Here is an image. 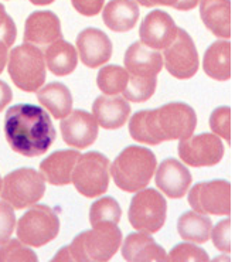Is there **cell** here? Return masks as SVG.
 I'll use <instances>...</instances> for the list:
<instances>
[{"instance_id":"obj_1","label":"cell","mask_w":235,"mask_h":262,"mask_svg":"<svg viewBox=\"0 0 235 262\" xmlns=\"http://www.w3.org/2000/svg\"><path fill=\"white\" fill-rule=\"evenodd\" d=\"M196 125L197 115L190 105L170 102L156 110L138 111L129 122V134L140 143L159 145L191 136Z\"/></svg>"},{"instance_id":"obj_2","label":"cell","mask_w":235,"mask_h":262,"mask_svg":"<svg viewBox=\"0 0 235 262\" xmlns=\"http://www.w3.org/2000/svg\"><path fill=\"white\" fill-rule=\"evenodd\" d=\"M5 135L13 150L27 158L47 152L57 138L49 114L33 104L13 105L7 110Z\"/></svg>"},{"instance_id":"obj_3","label":"cell","mask_w":235,"mask_h":262,"mask_svg":"<svg viewBox=\"0 0 235 262\" xmlns=\"http://www.w3.org/2000/svg\"><path fill=\"white\" fill-rule=\"evenodd\" d=\"M156 166V156L151 149L127 146L116 156L109 171L116 187L127 193H136L149 184Z\"/></svg>"},{"instance_id":"obj_4","label":"cell","mask_w":235,"mask_h":262,"mask_svg":"<svg viewBox=\"0 0 235 262\" xmlns=\"http://www.w3.org/2000/svg\"><path fill=\"white\" fill-rule=\"evenodd\" d=\"M122 243L121 228L115 224H98L84 231L67 245L71 261H108L118 252Z\"/></svg>"},{"instance_id":"obj_5","label":"cell","mask_w":235,"mask_h":262,"mask_svg":"<svg viewBox=\"0 0 235 262\" xmlns=\"http://www.w3.org/2000/svg\"><path fill=\"white\" fill-rule=\"evenodd\" d=\"M7 71L14 85L26 92L38 91L46 81V60L41 49L25 43L10 51Z\"/></svg>"},{"instance_id":"obj_6","label":"cell","mask_w":235,"mask_h":262,"mask_svg":"<svg viewBox=\"0 0 235 262\" xmlns=\"http://www.w3.org/2000/svg\"><path fill=\"white\" fill-rule=\"evenodd\" d=\"M46 193V180L33 167L13 170L2 180L0 195L12 207L22 210L36 204Z\"/></svg>"},{"instance_id":"obj_7","label":"cell","mask_w":235,"mask_h":262,"mask_svg":"<svg viewBox=\"0 0 235 262\" xmlns=\"http://www.w3.org/2000/svg\"><path fill=\"white\" fill-rule=\"evenodd\" d=\"M17 238L26 245L42 247L53 241L60 231V219L47 204H33L17 223Z\"/></svg>"},{"instance_id":"obj_8","label":"cell","mask_w":235,"mask_h":262,"mask_svg":"<svg viewBox=\"0 0 235 262\" xmlns=\"http://www.w3.org/2000/svg\"><path fill=\"white\" fill-rule=\"evenodd\" d=\"M167 203L166 199L155 189H142L132 197L127 210L131 226L138 231L155 234L166 221Z\"/></svg>"},{"instance_id":"obj_9","label":"cell","mask_w":235,"mask_h":262,"mask_svg":"<svg viewBox=\"0 0 235 262\" xmlns=\"http://www.w3.org/2000/svg\"><path fill=\"white\" fill-rule=\"evenodd\" d=\"M71 182L85 197H98L108 190L109 160L101 152L81 155L74 166Z\"/></svg>"},{"instance_id":"obj_10","label":"cell","mask_w":235,"mask_h":262,"mask_svg":"<svg viewBox=\"0 0 235 262\" xmlns=\"http://www.w3.org/2000/svg\"><path fill=\"white\" fill-rule=\"evenodd\" d=\"M187 200L194 211L200 214L229 215L231 184L221 179L197 183L188 191Z\"/></svg>"},{"instance_id":"obj_11","label":"cell","mask_w":235,"mask_h":262,"mask_svg":"<svg viewBox=\"0 0 235 262\" xmlns=\"http://www.w3.org/2000/svg\"><path fill=\"white\" fill-rule=\"evenodd\" d=\"M163 62L166 70L179 79L191 78L199 71V53L186 30L177 29L173 41L164 49Z\"/></svg>"},{"instance_id":"obj_12","label":"cell","mask_w":235,"mask_h":262,"mask_svg":"<svg viewBox=\"0 0 235 262\" xmlns=\"http://www.w3.org/2000/svg\"><path fill=\"white\" fill-rule=\"evenodd\" d=\"M224 145L214 134H200L196 136L183 138L179 143L180 159L188 166L205 167L214 166L223 160Z\"/></svg>"},{"instance_id":"obj_13","label":"cell","mask_w":235,"mask_h":262,"mask_svg":"<svg viewBox=\"0 0 235 262\" xmlns=\"http://www.w3.org/2000/svg\"><path fill=\"white\" fill-rule=\"evenodd\" d=\"M62 139L75 149L91 146L98 138V122L95 116L84 110L70 112L60 123Z\"/></svg>"},{"instance_id":"obj_14","label":"cell","mask_w":235,"mask_h":262,"mask_svg":"<svg viewBox=\"0 0 235 262\" xmlns=\"http://www.w3.org/2000/svg\"><path fill=\"white\" fill-rule=\"evenodd\" d=\"M177 26L169 13L163 10H153L147 13L140 25L139 36L140 41L149 49H166L175 38Z\"/></svg>"},{"instance_id":"obj_15","label":"cell","mask_w":235,"mask_h":262,"mask_svg":"<svg viewBox=\"0 0 235 262\" xmlns=\"http://www.w3.org/2000/svg\"><path fill=\"white\" fill-rule=\"evenodd\" d=\"M61 23L58 16L50 10H37L30 13L25 23V43L49 47L57 40L62 38Z\"/></svg>"},{"instance_id":"obj_16","label":"cell","mask_w":235,"mask_h":262,"mask_svg":"<svg viewBox=\"0 0 235 262\" xmlns=\"http://www.w3.org/2000/svg\"><path fill=\"white\" fill-rule=\"evenodd\" d=\"M125 70L133 78H156L162 71L163 57L156 50L149 49L142 41H135L125 53Z\"/></svg>"},{"instance_id":"obj_17","label":"cell","mask_w":235,"mask_h":262,"mask_svg":"<svg viewBox=\"0 0 235 262\" xmlns=\"http://www.w3.org/2000/svg\"><path fill=\"white\" fill-rule=\"evenodd\" d=\"M77 49L82 64L90 68H97L111 58L112 41L102 30L87 27L77 37Z\"/></svg>"},{"instance_id":"obj_18","label":"cell","mask_w":235,"mask_h":262,"mask_svg":"<svg viewBox=\"0 0 235 262\" xmlns=\"http://www.w3.org/2000/svg\"><path fill=\"white\" fill-rule=\"evenodd\" d=\"M191 173L177 159L163 160L155 176V182L164 194L172 199H181L191 184Z\"/></svg>"},{"instance_id":"obj_19","label":"cell","mask_w":235,"mask_h":262,"mask_svg":"<svg viewBox=\"0 0 235 262\" xmlns=\"http://www.w3.org/2000/svg\"><path fill=\"white\" fill-rule=\"evenodd\" d=\"M92 112L99 126L105 129H118L126 123L131 114V105L123 97L101 95L94 101Z\"/></svg>"},{"instance_id":"obj_20","label":"cell","mask_w":235,"mask_h":262,"mask_svg":"<svg viewBox=\"0 0 235 262\" xmlns=\"http://www.w3.org/2000/svg\"><path fill=\"white\" fill-rule=\"evenodd\" d=\"M81 156L79 150L68 149V150H57L46 158L40 163V170L49 183L54 186H66L71 183L74 166Z\"/></svg>"},{"instance_id":"obj_21","label":"cell","mask_w":235,"mask_h":262,"mask_svg":"<svg viewBox=\"0 0 235 262\" xmlns=\"http://www.w3.org/2000/svg\"><path fill=\"white\" fill-rule=\"evenodd\" d=\"M200 17L214 36L231 37V0H200Z\"/></svg>"},{"instance_id":"obj_22","label":"cell","mask_w":235,"mask_h":262,"mask_svg":"<svg viewBox=\"0 0 235 262\" xmlns=\"http://www.w3.org/2000/svg\"><path fill=\"white\" fill-rule=\"evenodd\" d=\"M122 255L126 261H166L167 255L160 245L147 232H133L129 234L123 245Z\"/></svg>"},{"instance_id":"obj_23","label":"cell","mask_w":235,"mask_h":262,"mask_svg":"<svg viewBox=\"0 0 235 262\" xmlns=\"http://www.w3.org/2000/svg\"><path fill=\"white\" fill-rule=\"evenodd\" d=\"M139 6L135 0H111L103 7L102 20L109 30L125 33L132 30L139 20Z\"/></svg>"},{"instance_id":"obj_24","label":"cell","mask_w":235,"mask_h":262,"mask_svg":"<svg viewBox=\"0 0 235 262\" xmlns=\"http://www.w3.org/2000/svg\"><path fill=\"white\" fill-rule=\"evenodd\" d=\"M203 70L217 81L231 78V43L228 40H218L205 50Z\"/></svg>"},{"instance_id":"obj_25","label":"cell","mask_w":235,"mask_h":262,"mask_svg":"<svg viewBox=\"0 0 235 262\" xmlns=\"http://www.w3.org/2000/svg\"><path fill=\"white\" fill-rule=\"evenodd\" d=\"M44 60L51 73L57 77H64L77 68L78 54L73 44L60 38L47 47Z\"/></svg>"},{"instance_id":"obj_26","label":"cell","mask_w":235,"mask_h":262,"mask_svg":"<svg viewBox=\"0 0 235 262\" xmlns=\"http://www.w3.org/2000/svg\"><path fill=\"white\" fill-rule=\"evenodd\" d=\"M38 102L50 111L55 119L66 118L73 108V95L61 82H50L37 91Z\"/></svg>"},{"instance_id":"obj_27","label":"cell","mask_w":235,"mask_h":262,"mask_svg":"<svg viewBox=\"0 0 235 262\" xmlns=\"http://www.w3.org/2000/svg\"><path fill=\"white\" fill-rule=\"evenodd\" d=\"M212 221L205 214L186 211L177 220V231L183 239L196 244H204L210 239Z\"/></svg>"},{"instance_id":"obj_28","label":"cell","mask_w":235,"mask_h":262,"mask_svg":"<svg viewBox=\"0 0 235 262\" xmlns=\"http://www.w3.org/2000/svg\"><path fill=\"white\" fill-rule=\"evenodd\" d=\"M122 210L119 203L111 195H105L92 203L90 210L91 226L98 224H118L121 221Z\"/></svg>"},{"instance_id":"obj_29","label":"cell","mask_w":235,"mask_h":262,"mask_svg":"<svg viewBox=\"0 0 235 262\" xmlns=\"http://www.w3.org/2000/svg\"><path fill=\"white\" fill-rule=\"evenodd\" d=\"M129 74L121 66H106L98 71L97 85L105 95H116L126 88Z\"/></svg>"},{"instance_id":"obj_30","label":"cell","mask_w":235,"mask_h":262,"mask_svg":"<svg viewBox=\"0 0 235 262\" xmlns=\"http://www.w3.org/2000/svg\"><path fill=\"white\" fill-rule=\"evenodd\" d=\"M157 86V79H143L129 77L126 88L123 90V98L132 102H143L155 94Z\"/></svg>"},{"instance_id":"obj_31","label":"cell","mask_w":235,"mask_h":262,"mask_svg":"<svg viewBox=\"0 0 235 262\" xmlns=\"http://www.w3.org/2000/svg\"><path fill=\"white\" fill-rule=\"evenodd\" d=\"M6 261H37L34 251L26 247L20 239H9L0 245V262Z\"/></svg>"},{"instance_id":"obj_32","label":"cell","mask_w":235,"mask_h":262,"mask_svg":"<svg viewBox=\"0 0 235 262\" xmlns=\"http://www.w3.org/2000/svg\"><path fill=\"white\" fill-rule=\"evenodd\" d=\"M210 128L218 136L231 142V108L229 106H218L212 111L210 116Z\"/></svg>"},{"instance_id":"obj_33","label":"cell","mask_w":235,"mask_h":262,"mask_svg":"<svg viewBox=\"0 0 235 262\" xmlns=\"http://www.w3.org/2000/svg\"><path fill=\"white\" fill-rule=\"evenodd\" d=\"M170 261H208L210 256L203 248L197 245L187 243H181L173 247L170 251V255L167 256Z\"/></svg>"},{"instance_id":"obj_34","label":"cell","mask_w":235,"mask_h":262,"mask_svg":"<svg viewBox=\"0 0 235 262\" xmlns=\"http://www.w3.org/2000/svg\"><path fill=\"white\" fill-rule=\"evenodd\" d=\"M211 238L214 247L221 252H231V220L225 219L220 221L217 226L211 230Z\"/></svg>"},{"instance_id":"obj_35","label":"cell","mask_w":235,"mask_h":262,"mask_svg":"<svg viewBox=\"0 0 235 262\" xmlns=\"http://www.w3.org/2000/svg\"><path fill=\"white\" fill-rule=\"evenodd\" d=\"M16 226L14 210L7 201H0V244L10 239Z\"/></svg>"},{"instance_id":"obj_36","label":"cell","mask_w":235,"mask_h":262,"mask_svg":"<svg viewBox=\"0 0 235 262\" xmlns=\"http://www.w3.org/2000/svg\"><path fill=\"white\" fill-rule=\"evenodd\" d=\"M16 36H17L16 25L13 18L6 13L5 6L0 3V41H3L7 47H10L14 43Z\"/></svg>"},{"instance_id":"obj_37","label":"cell","mask_w":235,"mask_h":262,"mask_svg":"<svg viewBox=\"0 0 235 262\" xmlns=\"http://www.w3.org/2000/svg\"><path fill=\"white\" fill-rule=\"evenodd\" d=\"M139 5L145 7L153 6H170L177 10H191L200 3V0H135Z\"/></svg>"},{"instance_id":"obj_38","label":"cell","mask_w":235,"mask_h":262,"mask_svg":"<svg viewBox=\"0 0 235 262\" xmlns=\"http://www.w3.org/2000/svg\"><path fill=\"white\" fill-rule=\"evenodd\" d=\"M105 0H71L74 9L82 16H95L102 10Z\"/></svg>"},{"instance_id":"obj_39","label":"cell","mask_w":235,"mask_h":262,"mask_svg":"<svg viewBox=\"0 0 235 262\" xmlns=\"http://www.w3.org/2000/svg\"><path fill=\"white\" fill-rule=\"evenodd\" d=\"M13 99V92L10 86L5 81H0V112L5 110L7 104H10Z\"/></svg>"},{"instance_id":"obj_40","label":"cell","mask_w":235,"mask_h":262,"mask_svg":"<svg viewBox=\"0 0 235 262\" xmlns=\"http://www.w3.org/2000/svg\"><path fill=\"white\" fill-rule=\"evenodd\" d=\"M7 47L6 44L3 43V41H0V74L3 73V70L6 67V62H7Z\"/></svg>"},{"instance_id":"obj_41","label":"cell","mask_w":235,"mask_h":262,"mask_svg":"<svg viewBox=\"0 0 235 262\" xmlns=\"http://www.w3.org/2000/svg\"><path fill=\"white\" fill-rule=\"evenodd\" d=\"M33 5H36V6H46V5H50V3H53L55 0H30Z\"/></svg>"},{"instance_id":"obj_42","label":"cell","mask_w":235,"mask_h":262,"mask_svg":"<svg viewBox=\"0 0 235 262\" xmlns=\"http://www.w3.org/2000/svg\"><path fill=\"white\" fill-rule=\"evenodd\" d=\"M0 190H2V177H0Z\"/></svg>"}]
</instances>
